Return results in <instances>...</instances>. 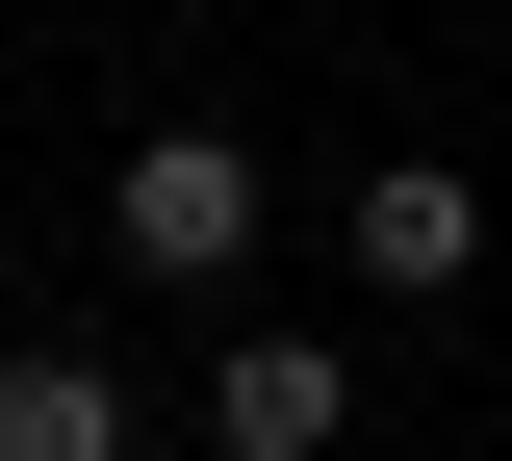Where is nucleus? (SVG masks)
<instances>
[{"label":"nucleus","instance_id":"obj_3","mask_svg":"<svg viewBox=\"0 0 512 461\" xmlns=\"http://www.w3.org/2000/svg\"><path fill=\"white\" fill-rule=\"evenodd\" d=\"M205 436L231 461H333V359L308 333H231V359H205Z\"/></svg>","mask_w":512,"mask_h":461},{"label":"nucleus","instance_id":"obj_4","mask_svg":"<svg viewBox=\"0 0 512 461\" xmlns=\"http://www.w3.org/2000/svg\"><path fill=\"white\" fill-rule=\"evenodd\" d=\"M0 461H128V385L103 359H0Z\"/></svg>","mask_w":512,"mask_h":461},{"label":"nucleus","instance_id":"obj_2","mask_svg":"<svg viewBox=\"0 0 512 461\" xmlns=\"http://www.w3.org/2000/svg\"><path fill=\"white\" fill-rule=\"evenodd\" d=\"M359 282H410V308H436V282H487V205H461L436 154H384V180H359Z\"/></svg>","mask_w":512,"mask_h":461},{"label":"nucleus","instance_id":"obj_1","mask_svg":"<svg viewBox=\"0 0 512 461\" xmlns=\"http://www.w3.org/2000/svg\"><path fill=\"white\" fill-rule=\"evenodd\" d=\"M103 231H128V282H231V257H256V154H231V129H154V154L103 180Z\"/></svg>","mask_w":512,"mask_h":461}]
</instances>
